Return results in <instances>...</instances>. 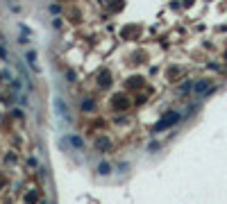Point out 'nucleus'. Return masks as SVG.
Masks as SVG:
<instances>
[{
	"mask_svg": "<svg viewBox=\"0 0 227 204\" xmlns=\"http://www.w3.org/2000/svg\"><path fill=\"white\" fill-rule=\"evenodd\" d=\"M98 172H100V175H109V166H107V163H100V166H98Z\"/></svg>",
	"mask_w": 227,
	"mask_h": 204,
	"instance_id": "20e7f679",
	"label": "nucleus"
},
{
	"mask_svg": "<svg viewBox=\"0 0 227 204\" xmlns=\"http://www.w3.org/2000/svg\"><path fill=\"white\" fill-rule=\"evenodd\" d=\"M71 141H73V145H75V148H82V139H77V136H73Z\"/></svg>",
	"mask_w": 227,
	"mask_h": 204,
	"instance_id": "39448f33",
	"label": "nucleus"
},
{
	"mask_svg": "<svg viewBox=\"0 0 227 204\" xmlns=\"http://www.w3.org/2000/svg\"><path fill=\"white\" fill-rule=\"evenodd\" d=\"M27 61H30V66L34 68V71H39V64H36V52H34V50L27 52Z\"/></svg>",
	"mask_w": 227,
	"mask_h": 204,
	"instance_id": "7ed1b4c3",
	"label": "nucleus"
},
{
	"mask_svg": "<svg viewBox=\"0 0 227 204\" xmlns=\"http://www.w3.org/2000/svg\"><path fill=\"white\" fill-rule=\"evenodd\" d=\"M207 89H209V80H202V82H198V84L193 86V91H195V93H204Z\"/></svg>",
	"mask_w": 227,
	"mask_h": 204,
	"instance_id": "f03ea898",
	"label": "nucleus"
},
{
	"mask_svg": "<svg viewBox=\"0 0 227 204\" xmlns=\"http://www.w3.org/2000/svg\"><path fill=\"white\" fill-rule=\"evenodd\" d=\"M177 120H179V116H177V113H168V118H164L161 123H157V125H155V132H161V129L170 127V125H175Z\"/></svg>",
	"mask_w": 227,
	"mask_h": 204,
	"instance_id": "f257e3e1",
	"label": "nucleus"
}]
</instances>
